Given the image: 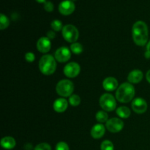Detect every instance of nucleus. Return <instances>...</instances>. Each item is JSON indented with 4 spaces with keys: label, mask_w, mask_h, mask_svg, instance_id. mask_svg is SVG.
I'll use <instances>...</instances> for the list:
<instances>
[{
    "label": "nucleus",
    "mask_w": 150,
    "mask_h": 150,
    "mask_svg": "<svg viewBox=\"0 0 150 150\" xmlns=\"http://www.w3.org/2000/svg\"><path fill=\"white\" fill-rule=\"evenodd\" d=\"M132 35L133 41L136 45L139 46L146 45L149 38V31L146 23L142 21H136L133 26Z\"/></svg>",
    "instance_id": "f257e3e1"
},
{
    "label": "nucleus",
    "mask_w": 150,
    "mask_h": 150,
    "mask_svg": "<svg viewBox=\"0 0 150 150\" xmlns=\"http://www.w3.org/2000/svg\"><path fill=\"white\" fill-rule=\"evenodd\" d=\"M134 96L135 88L129 82L122 83L116 92V99L122 103H129L133 99Z\"/></svg>",
    "instance_id": "f03ea898"
},
{
    "label": "nucleus",
    "mask_w": 150,
    "mask_h": 150,
    "mask_svg": "<svg viewBox=\"0 0 150 150\" xmlns=\"http://www.w3.org/2000/svg\"><path fill=\"white\" fill-rule=\"evenodd\" d=\"M39 69L42 74L50 76L57 69V62L55 57L50 54L42 56L39 61Z\"/></svg>",
    "instance_id": "7ed1b4c3"
},
{
    "label": "nucleus",
    "mask_w": 150,
    "mask_h": 150,
    "mask_svg": "<svg viewBox=\"0 0 150 150\" xmlns=\"http://www.w3.org/2000/svg\"><path fill=\"white\" fill-rule=\"evenodd\" d=\"M57 94L62 97H70L74 91V84L67 79H63L57 83L56 86Z\"/></svg>",
    "instance_id": "20e7f679"
},
{
    "label": "nucleus",
    "mask_w": 150,
    "mask_h": 150,
    "mask_svg": "<svg viewBox=\"0 0 150 150\" xmlns=\"http://www.w3.org/2000/svg\"><path fill=\"white\" fill-rule=\"evenodd\" d=\"M62 34L67 42H76V40L79 39V32L77 28L75 26L71 24H67L63 27L62 30Z\"/></svg>",
    "instance_id": "39448f33"
},
{
    "label": "nucleus",
    "mask_w": 150,
    "mask_h": 150,
    "mask_svg": "<svg viewBox=\"0 0 150 150\" xmlns=\"http://www.w3.org/2000/svg\"><path fill=\"white\" fill-rule=\"evenodd\" d=\"M99 102L103 111H112L117 108V101L114 97L111 94H103L100 98Z\"/></svg>",
    "instance_id": "423d86ee"
},
{
    "label": "nucleus",
    "mask_w": 150,
    "mask_h": 150,
    "mask_svg": "<svg viewBox=\"0 0 150 150\" xmlns=\"http://www.w3.org/2000/svg\"><path fill=\"white\" fill-rule=\"evenodd\" d=\"M124 127V123L119 118H111L106 122V128L111 133H119Z\"/></svg>",
    "instance_id": "0eeeda50"
},
{
    "label": "nucleus",
    "mask_w": 150,
    "mask_h": 150,
    "mask_svg": "<svg viewBox=\"0 0 150 150\" xmlns=\"http://www.w3.org/2000/svg\"><path fill=\"white\" fill-rule=\"evenodd\" d=\"M54 57L59 62H66L71 57V53H70V49L67 47H60L55 51Z\"/></svg>",
    "instance_id": "6e6552de"
},
{
    "label": "nucleus",
    "mask_w": 150,
    "mask_h": 150,
    "mask_svg": "<svg viewBox=\"0 0 150 150\" xmlns=\"http://www.w3.org/2000/svg\"><path fill=\"white\" fill-rule=\"evenodd\" d=\"M81 71V67L78 63L70 62L64 67V73L67 77L75 78L79 76Z\"/></svg>",
    "instance_id": "1a4fd4ad"
},
{
    "label": "nucleus",
    "mask_w": 150,
    "mask_h": 150,
    "mask_svg": "<svg viewBox=\"0 0 150 150\" xmlns=\"http://www.w3.org/2000/svg\"><path fill=\"white\" fill-rule=\"evenodd\" d=\"M76 6L73 1L70 0H64L59 5V11L63 16H69L74 12Z\"/></svg>",
    "instance_id": "9d476101"
},
{
    "label": "nucleus",
    "mask_w": 150,
    "mask_h": 150,
    "mask_svg": "<svg viewBox=\"0 0 150 150\" xmlns=\"http://www.w3.org/2000/svg\"><path fill=\"white\" fill-rule=\"evenodd\" d=\"M147 103L142 98H137L132 103V108L137 114H144L147 110Z\"/></svg>",
    "instance_id": "9b49d317"
},
{
    "label": "nucleus",
    "mask_w": 150,
    "mask_h": 150,
    "mask_svg": "<svg viewBox=\"0 0 150 150\" xmlns=\"http://www.w3.org/2000/svg\"><path fill=\"white\" fill-rule=\"evenodd\" d=\"M51 40L47 37H42L37 42V48L40 52L42 53V54L48 53L51 50Z\"/></svg>",
    "instance_id": "f8f14e48"
},
{
    "label": "nucleus",
    "mask_w": 150,
    "mask_h": 150,
    "mask_svg": "<svg viewBox=\"0 0 150 150\" xmlns=\"http://www.w3.org/2000/svg\"><path fill=\"white\" fill-rule=\"evenodd\" d=\"M103 86L105 90L108 92H112L118 87V81L114 77H108L104 79L103 82Z\"/></svg>",
    "instance_id": "ddd939ff"
},
{
    "label": "nucleus",
    "mask_w": 150,
    "mask_h": 150,
    "mask_svg": "<svg viewBox=\"0 0 150 150\" xmlns=\"http://www.w3.org/2000/svg\"><path fill=\"white\" fill-rule=\"evenodd\" d=\"M67 106H68V103H67V100L62 98L56 100L53 105L54 111L58 113L64 112L67 110Z\"/></svg>",
    "instance_id": "4468645a"
},
{
    "label": "nucleus",
    "mask_w": 150,
    "mask_h": 150,
    "mask_svg": "<svg viewBox=\"0 0 150 150\" xmlns=\"http://www.w3.org/2000/svg\"><path fill=\"white\" fill-rule=\"evenodd\" d=\"M105 132V126L102 124H97L91 130V136L93 139H99L104 136Z\"/></svg>",
    "instance_id": "2eb2a0df"
},
{
    "label": "nucleus",
    "mask_w": 150,
    "mask_h": 150,
    "mask_svg": "<svg viewBox=\"0 0 150 150\" xmlns=\"http://www.w3.org/2000/svg\"><path fill=\"white\" fill-rule=\"evenodd\" d=\"M143 73L139 70H133L129 73L127 80L130 83H139L143 79Z\"/></svg>",
    "instance_id": "dca6fc26"
},
{
    "label": "nucleus",
    "mask_w": 150,
    "mask_h": 150,
    "mask_svg": "<svg viewBox=\"0 0 150 150\" xmlns=\"http://www.w3.org/2000/svg\"><path fill=\"white\" fill-rule=\"evenodd\" d=\"M16 140L11 136H6L1 140V146L4 149L10 150L13 149L16 146Z\"/></svg>",
    "instance_id": "f3484780"
},
{
    "label": "nucleus",
    "mask_w": 150,
    "mask_h": 150,
    "mask_svg": "<svg viewBox=\"0 0 150 150\" xmlns=\"http://www.w3.org/2000/svg\"><path fill=\"white\" fill-rule=\"evenodd\" d=\"M117 114L120 117L127 119L130 115V110L126 106H120L117 109Z\"/></svg>",
    "instance_id": "a211bd4d"
},
{
    "label": "nucleus",
    "mask_w": 150,
    "mask_h": 150,
    "mask_svg": "<svg viewBox=\"0 0 150 150\" xmlns=\"http://www.w3.org/2000/svg\"><path fill=\"white\" fill-rule=\"evenodd\" d=\"M96 120L97 121L100 123L107 122L108 121V114L105 111H99L96 114Z\"/></svg>",
    "instance_id": "6ab92c4d"
},
{
    "label": "nucleus",
    "mask_w": 150,
    "mask_h": 150,
    "mask_svg": "<svg viewBox=\"0 0 150 150\" xmlns=\"http://www.w3.org/2000/svg\"><path fill=\"white\" fill-rule=\"evenodd\" d=\"M9 25H10V20L5 15L1 13L0 15V29L1 30H4L6 28L8 27Z\"/></svg>",
    "instance_id": "aec40b11"
},
{
    "label": "nucleus",
    "mask_w": 150,
    "mask_h": 150,
    "mask_svg": "<svg viewBox=\"0 0 150 150\" xmlns=\"http://www.w3.org/2000/svg\"><path fill=\"white\" fill-rule=\"evenodd\" d=\"M70 50L72 52L75 54H81L83 51V46L81 43L79 42H73L72 45H70Z\"/></svg>",
    "instance_id": "412c9836"
},
{
    "label": "nucleus",
    "mask_w": 150,
    "mask_h": 150,
    "mask_svg": "<svg viewBox=\"0 0 150 150\" xmlns=\"http://www.w3.org/2000/svg\"><path fill=\"white\" fill-rule=\"evenodd\" d=\"M51 29L54 31H56V32H59L60 30H62L63 29V25L61 21L59 20H54L51 22Z\"/></svg>",
    "instance_id": "4be33fe9"
},
{
    "label": "nucleus",
    "mask_w": 150,
    "mask_h": 150,
    "mask_svg": "<svg viewBox=\"0 0 150 150\" xmlns=\"http://www.w3.org/2000/svg\"><path fill=\"white\" fill-rule=\"evenodd\" d=\"M69 103L72 106H78L81 103V98L77 95H72L69 98Z\"/></svg>",
    "instance_id": "5701e85b"
},
{
    "label": "nucleus",
    "mask_w": 150,
    "mask_h": 150,
    "mask_svg": "<svg viewBox=\"0 0 150 150\" xmlns=\"http://www.w3.org/2000/svg\"><path fill=\"white\" fill-rule=\"evenodd\" d=\"M101 150H114V144L108 140H105L102 142L100 145Z\"/></svg>",
    "instance_id": "b1692460"
},
{
    "label": "nucleus",
    "mask_w": 150,
    "mask_h": 150,
    "mask_svg": "<svg viewBox=\"0 0 150 150\" xmlns=\"http://www.w3.org/2000/svg\"><path fill=\"white\" fill-rule=\"evenodd\" d=\"M34 150H51V147L48 144L40 143L35 146Z\"/></svg>",
    "instance_id": "393cba45"
},
{
    "label": "nucleus",
    "mask_w": 150,
    "mask_h": 150,
    "mask_svg": "<svg viewBox=\"0 0 150 150\" xmlns=\"http://www.w3.org/2000/svg\"><path fill=\"white\" fill-rule=\"evenodd\" d=\"M56 150H70L67 143L64 142H60L56 146Z\"/></svg>",
    "instance_id": "a878e982"
},
{
    "label": "nucleus",
    "mask_w": 150,
    "mask_h": 150,
    "mask_svg": "<svg viewBox=\"0 0 150 150\" xmlns=\"http://www.w3.org/2000/svg\"><path fill=\"white\" fill-rule=\"evenodd\" d=\"M25 59L28 62H33L35 59V55L32 52H27L25 54Z\"/></svg>",
    "instance_id": "bb28decb"
},
{
    "label": "nucleus",
    "mask_w": 150,
    "mask_h": 150,
    "mask_svg": "<svg viewBox=\"0 0 150 150\" xmlns=\"http://www.w3.org/2000/svg\"><path fill=\"white\" fill-rule=\"evenodd\" d=\"M44 9L47 12H52L54 10V4L51 1H45L44 3Z\"/></svg>",
    "instance_id": "cd10ccee"
},
{
    "label": "nucleus",
    "mask_w": 150,
    "mask_h": 150,
    "mask_svg": "<svg viewBox=\"0 0 150 150\" xmlns=\"http://www.w3.org/2000/svg\"><path fill=\"white\" fill-rule=\"evenodd\" d=\"M55 37H56L55 32H53V31H48V33H47V38H48L50 40H51L55 38Z\"/></svg>",
    "instance_id": "c85d7f7f"
},
{
    "label": "nucleus",
    "mask_w": 150,
    "mask_h": 150,
    "mask_svg": "<svg viewBox=\"0 0 150 150\" xmlns=\"http://www.w3.org/2000/svg\"><path fill=\"white\" fill-rule=\"evenodd\" d=\"M146 80H147V81L150 83V70H148L147 73H146Z\"/></svg>",
    "instance_id": "c756f323"
},
{
    "label": "nucleus",
    "mask_w": 150,
    "mask_h": 150,
    "mask_svg": "<svg viewBox=\"0 0 150 150\" xmlns=\"http://www.w3.org/2000/svg\"><path fill=\"white\" fill-rule=\"evenodd\" d=\"M145 57L147 59H149L150 58V52L146 51V53H145Z\"/></svg>",
    "instance_id": "7c9ffc66"
},
{
    "label": "nucleus",
    "mask_w": 150,
    "mask_h": 150,
    "mask_svg": "<svg viewBox=\"0 0 150 150\" xmlns=\"http://www.w3.org/2000/svg\"><path fill=\"white\" fill-rule=\"evenodd\" d=\"M146 51L150 52V40H149V42L147 43V45H146Z\"/></svg>",
    "instance_id": "2f4dec72"
},
{
    "label": "nucleus",
    "mask_w": 150,
    "mask_h": 150,
    "mask_svg": "<svg viewBox=\"0 0 150 150\" xmlns=\"http://www.w3.org/2000/svg\"><path fill=\"white\" fill-rule=\"evenodd\" d=\"M38 3H45V1H47L46 0H36Z\"/></svg>",
    "instance_id": "473e14b6"
},
{
    "label": "nucleus",
    "mask_w": 150,
    "mask_h": 150,
    "mask_svg": "<svg viewBox=\"0 0 150 150\" xmlns=\"http://www.w3.org/2000/svg\"><path fill=\"white\" fill-rule=\"evenodd\" d=\"M70 1H73V2H74V1H76V0H70Z\"/></svg>",
    "instance_id": "72a5a7b5"
}]
</instances>
